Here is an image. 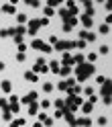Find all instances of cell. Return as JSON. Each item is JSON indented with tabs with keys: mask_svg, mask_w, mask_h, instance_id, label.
Returning a JSON list of instances; mask_svg holds the SVG:
<instances>
[{
	"mask_svg": "<svg viewBox=\"0 0 112 127\" xmlns=\"http://www.w3.org/2000/svg\"><path fill=\"white\" fill-rule=\"evenodd\" d=\"M25 60H27V55L22 53V51H19V53H17V62L20 64V62H25Z\"/></svg>",
	"mask_w": 112,
	"mask_h": 127,
	"instance_id": "cell-36",
	"label": "cell"
},
{
	"mask_svg": "<svg viewBox=\"0 0 112 127\" xmlns=\"http://www.w3.org/2000/svg\"><path fill=\"white\" fill-rule=\"evenodd\" d=\"M79 21H82V25H84L86 29H90V27L94 25V19H92V17H86V14H82V19H79Z\"/></svg>",
	"mask_w": 112,
	"mask_h": 127,
	"instance_id": "cell-14",
	"label": "cell"
},
{
	"mask_svg": "<svg viewBox=\"0 0 112 127\" xmlns=\"http://www.w3.org/2000/svg\"><path fill=\"white\" fill-rule=\"evenodd\" d=\"M47 70H49V68H47V62H45L43 58H39V60L35 62V66H33V72H35V74H39V72L45 74Z\"/></svg>",
	"mask_w": 112,
	"mask_h": 127,
	"instance_id": "cell-5",
	"label": "cell"
},
{
	"mask_svg": "<svg viewBox=\"0 0 112 127\" xmlns=\"http://www.w3.org/2000/svg\"><path fill=\"white\" fill-rule=\"evenodd\" d=\"M59 17H61L63 21H67V19L71 17V14H69V10H67V8H61V10H59Z\"/></svg>",
	"mask_w": 112,
	"mask_h": 127,
	"instance_id": "cell-29",
	"label": "cell"
},
{
	"mask_svg": "<svg viewBox=\"0 0 112 127\" xmlns=\"http://www.w3.org/2000/svg\"><path fill=\"white\" fill-rule=\"evenodd\" d=\"M65 8L69 10L71 17H75V14H77V4H75V0H65Z\"/></svg>",
	"mask_w": 112,
	"mask_h": 127,
	"instance_id": "cell-7",
	"label": "cell"
},
{
	"mask_svg": "<svg viewBox=\"0 0 112 127\" xmlns=\"http://www.w3.org/2000/svg\"><path fill=\"white\" fill-rule=\"evenodd\" d=\"M2 70H4V62H0V72H2Z\"/></svg>",
	"mask_w": 112,
	"mask_h": 127,
	"instance_id": "cell-54",
	"label": "cell"
},
{
	"mask_svg": "<svg viewBox=\"0 0 112 127\" xmlns=\"http://www.w3.org/2000/svg\"><path fill=\"white\" fill-rule=\"evenodd\" d=\"M2 119H4V121H10V119H12V113H10V109H8V107H4V109H2Z\"/></svg>",
	"mask_w": 112,
	"mask_h": 127,
	"instance_id": "cell-22",
	"label": "cell"
},
{
	"mask_svg": "<svg viewBox=\"0 0 112 127\" xmlns=\"http://www.w3.org/2000/svg\"><path fill=\"white\" fill-rule=\"evenodd\" d=\"M31 47H33V49H37V51H43V53H51V51H53V47L47 45L45 41H41V39H35V41L31 43Z\"/></svg>",
	"mask_w": 112,
	"mask_h": 127,
	"instance_id": "cell-3",
	"label": "cell"
},
{
	"mask_svg": "<svg viewBox=\"0 0 112 127\" xmlns=\"http://www.w3.org/2000/svg\"><path fill=\"white\" fill-rule=\"evenodd\" d=\"M25 49H27V45H25V43H19V51L25 53Z\"/></svg>",
	"mask_w": 112,
	"mask_h": 127,
	"instance_id": "cell-50",
	"label": "cell"
},
{
	"mask_svg": "<svg viewBox=\"0 0 112 127\" xmlns=\"http://www.w3.org/2000/svg\"><path fill=\"white\" fill-rule=\"evenodd\" d=\"M65 0H47V6H51V8H55V6H59V4H63Z\"/></svg>",
	"mask_w": 112,
	"mask_h": 127,
	"instance_id": "cell-24",
	"label": "cell"
},
{
	"mask_svg": "<svg viewBox=\"0 0 112 127\" xmlns=\"http://www.w3.org/2000/svg\"><path fill=\"white\" fill-rule=\"evenodd\" d=\"M0 10L6 12V14H14V12H17V8H14L12 4H4V6H0Z\"/></svg>",
	"mask_w": 112,
	"mask_h": 127,
	"instance_id": "cell-15",
	"label": "cell"
},
{
	"mask_svg": "<svg viewBox=\"0 0 112 127\" xmlns=\"http://www.w3.org/2000/svg\"><path fill=\"white\" fill-rule=\"evenodd\" d=\"M63 117H65V121L71 125V127H75V115L74 113H71V111H67L65 109V113H63Z\"/></svg>",
	"mask_w": 112,
	"mask_h": 127,
	"instance_id": "cell-10",
	"label": "cell"
},
{
	"mask_svg": "<svg viewBox=\"0 0 112 127\" xmlns=\"http://www.w3.org/2000/svg\"><path fill=\"white\" fill-rule=\"evenodd\" d=\"M59 74H61L63 78H67V76L71 74V66H61V68H59Z\"/></svg>",
	"mask_w": 112,
	"mask_h": 127,
	"instance_id": "cell-19",
	"label": "cell"
},
{
	"mask_svg": "<svg viewBox=\"0 0 112 127\" xmlns=\"http://www.w3.org/2000/svg\"><path fill=\"white\" fill-rule=\"evenodd\" d=\"M94 72H96L94 64H77V70H75V80L84 82L86 78H90Z\"/></svg>",
	"mask_w": 112,
	"mask_h": 127,
	"instance_id": "cell-1",
	"label": "cell"
},
{
	"mask_svg": "<svg viewBox=\"0 0 112 127\" xmlns=\"http://www.w3.org/2000/svg\"><path fill=\"white\" fill-rule=\"evenodd\" d=\"M8 100H10V102H19V96H14V94H10V96H8Z\"/></svg>",
	"mask_w": 112,
	"mask_h": 127,
	"instance_id": "cell-49",
	"label": "cell"
},
{
	"mask_svg": "<svg viewBox=\"0 0 112 127\" xmlns=\"http://www.w3.org/2000/svg\"><path fill=\"white\" fill-rule=\"evenodd\" d=\"M100 33H102V35H108V33H110V25H108V23L100 25Z\"/></svg>",
	"mask_w": 112,
	"mask_h": 127,
	"instance_id": "cell-27",
	"label": "cell"
},
{
	"mask_svg": "<svg viewBox=\"0 0 112 127\" xmlns=\"http://www.w3.org/2000/svg\"><path fill=\"white\" fill-rule=\"evenodd\" d=\"M67 82V88H71V86H75V78H69V80H65Z\"/></svg>",
	"mask_w": 112,
	"mask_h": 127,
	"instance_id": "cell-44",
	"label": "cell"
},
{
	"mask_svg": "<svg viewBox=\"0 0 112 127\" xmlns=\"http://www.w3.org/2000/svg\"><path fill=\"white\" fill-rule=\"evenodd\" d=\"M0 107H2V109L8 107V100H6V98H0Z\"/></svg>",
	"mask_w": 112,
	"mask_h": 127,
	"instance_id": "cell-47",
	"label": "cell"
},
{
	"mask_svg": "<svg viewBox=\"0 0 112 127\" xmlns=\"http://www.w3.org/2000/svg\"><path fill=\"white\" fill-rule=\"evenodd\" d=\"M88 102H92V105H94V102H98V96H94V94H90V100H88Z\"/></svg>",
	"mask_w": 112,
	"mask_h": 127,
	"instance_id": "cell-48",
	"label": "cell"
},
{
	"mask_svg": "<svg viewBox=\"0 0 112 127\" xmlns=\"http://www.w3.org/2000/svg\"><path fill=\"white\" fill-rule=\"evenodd\" d=\"M55 45H57L55 49H59V51H67V49H71V47H74V41H57Z\"/></svg>",
	"mask_w": 112,
	"mask_h": 127,
	"instance_id": "cell-8",
	"label": "cell"
},
{
	"mask_svg": "<svg viewBox=\"0 0 112 127\" xmlns=\"http://www.w3.org/2000/svg\"><path fill=\"white\" fill-rule=\"evenodd\" d=\"M41 27V23H39V19H31L27 21V33L29 35H37V29Z\"/></svg>",
	"mask_w": 112,
	"mask_h": 127,
	"instance_id": "cell-4",
	"label": "cell"
},
{
	"mask_svg": "<svg viewBox=\"0 0 112 127\" xmlns=\"http://www.w3.org/2000/svg\"><path fill=\"white\" fill-rule=\"evenodd\" d=\"M65 109L67 111H71V113H74V111L82 105V96H79V94H71V96H67V100H65Z\"/></svg>",
	"mask_w": 112,
	"mask_h": 127,
	"instance_id": "cell-2",
	"label": "cell"
},
{
	"mask_svg": "<svg viewBox=\"0 0 112 127\" xmlns=\"http://www.w3.org/2000/svg\"><path fill=\"white\" fill-rule=\"evenodd\" d=\"M106 123H108V119H106V117H98V125H100V127H102V125H106Z\"/></svg>",
	"mask_w": 112,
	"mask_h": 127,
	"instance_id": "cell-41",
	"label": "cell"
},
{
	"mask_svg": "<svg viewBox=\"0 0 112 127\" xmlns=\"http://www.w3.org/2000/svg\"><path fill=\"white\" fill-rule=\"evenodd\" d=\"M37 96H39L37 92H29V94H27V96L22 98L20 102H25V105H31V102H35V100H37Z\"/></svg>",
	"mask_w": 112,
	"mask_h": 127,
	"instance_id": "cell-12",
	"label": "cell"
},
{
	"mask_svg": "<svg viewBox=\"0 0 112 127\" xmlns=\"http://www.w3.org/2000/svg\"><path fill=\"white\" fill-rule=\"evenodd\" d=\"M10 113H19V111H20V105H19V102H10Z\"/></svg>",
	"mask_w": 112,
	"mask_h": 127,
	"instance_id": "cell-31",
	"label": "cell"
},
{
	"mask_svg": "<svg viewBox=\"0 0 112 127\" xmlns=\"http://www.w3.org/2000/svg\"><path fill=\"white\" fill-rule=\"evenodd\" d=\"M84 94H88V96L94 94V88H92V86H86V88H84Z\"/></svg>",
	"mask_w": 112,
	"mask_h": 127,
	"instance_id": "cell-40",
	"label": "cell"
},
{
	"mask_svg": "<svg viewBox=\"0 0 112 127\" xmlns=\"http://www.w3.org/2000/svg\"><path fill=\"white\" fill-rule=\"evenodd\" d=\"M106 80H108L106 76H98V78H96V82H98V84H104V82H106Z\"/></svg>",
	"mask_w": 112,
	"mask_h": 127,
	"instance_id": "cell-42",
	"label": "cell"
},
{
	"mask_svg": "<svg viewBox=\"0 0 112 127\" xmlns=\"http://www.w3.org/2000/svg\"><path fill=\"white\" fill-rule=\"evenodd\" d=\"M75 127H92V119L90 117H82V119H75Z\"/></svg>",
	"mask_w": 112,
	"mask_h": 127,
	"instance_id": "cell-9",
	"label": "cell"
},
{
	"mask_svg": "<svg viewBox=\"0 0 112 127\" xmlns=\"http://www.w3.org/2000/svg\"><path fill=\"white\" fill-rule=\"evenodd\" d=\"M25 125V119L19 117V119H10V127H22Z\"/></svg>",
	"mask_w": 112,
	"mask_h": 127,
	"instance_id": "cell-18",
	"label": "cell"
},
{
	"mask_svg": "<svg viewBox=\"0 0 112 127\" xmlns=\"http://www.w3.org/2000/svg\"><path fill=\"white\" fill-rule=\"evenodd\" d=\"M43 90H45V92H53V84H51V82H45V84H43Z\"/></svg>",
	"mask_w": 112,
	"mask_h": 127,
	"instance_id": "cell-35",
	"label": "cell"
},
{
	"mask_svg": "<svg viewBox=\"0 0 112 127\" xmlns=\"http://www.w3.org/2000/svg\"><path fill=\"white\" fill-rule=\"evenodd\" d=\"M39 109H41V107L37 105V100H35V102H31V105H29V115H37V113H39Z\"/></svg>",
	"mask_w": 112,
	"mask_h": 127,
	"instance_id": "cell-17",
	"label": "cell"
},
{
	"mask_svg": "<svg viewBox=\"0 0 112 127\" xmlns=\"http://www.w3.org/2000/svg\"><path fill=\"white\" fill-rule=\"evenodd\" d=\"M96 60H98V55H96V53H88V62H96Z\"/></svg>",
	"mask_w": 112,
	"mask_h": 127,
	"instance_id": "cell-37",
	"label": "cell"
},
{
	"mask_svg": "<svg viewBox=\"0 0 112 127\" xmlns=\"http://www.w3.org/2000/svg\"><path fill=\"white\" fill-rule=\"evenodd\" d=\"M17 21H19V25H27V21H29V19H27V14H22V12H20V14H17Z\"/></svg>",
	"mask_w": 112,
	"mask_h": 127,
	"instance_id": "cell-25",
	"label": "cell"
},
{
	"mask_svg": "<svg viewBox=\"0 0 112 127\" xmlns=\"http://www.w3.org/2000/svg\"><path fill=\"white\" fill-rule=\"evenodd\" d=\"M74 47H77V49H84V47H86V41H84V39H79V41H74Z\"/></svg>",
	"mask_w": 112,
	"mask_h": 127,
	"instance_id": "cell-33",
	"label": "cell"
},
{
	"mask_svg": "<svg viewBox=\"0 0 112 127\" xmlns=\"http://www.w3.org/2000/svg\"><path fill=\"white\" fill-rule=\"evenodd\" d=\"M57 88H59V90H67V82H65V80H61Z\"/></svg>",
	"mask_w": 112,
	"mask_h": 127,
	"instance_id": "cell-39",
	"label": "cell"
},
{
	"mask_svg": "<svg viewBox=\"0 0 112 127\" xmlns=\"http://www.w3.org/2000/svg\"><path fill=\"white\" fill-rule=\"evenodd\" d=\"M100 53H108V45H102L100 47Z\"/></svg>",
	"mask_w": 112,
	"mask_h": 127,
	"instance_id": "cell-51",
	"label": "cell"
},
{
	"mask_svg": "<svg viewBox=\"0 0 112 127\" xmlns=\"http://www.w3.org/2000/svg\"><path fill=\"white\" fill-rule=\"evenodd\" d=\"M25 80H27V82H37L39 76H37L35 72H25Z\"/></svg>",
	"mask_w": 112,
	"mask_h": 127,
	"instance_id": "cell-16",
	"label": "cell"
},
{
	"mask_svg": "<svg viewBox=\"0 0 112 127\" xmlns=\"http://www.w3.org/2000/svg\"><path fill=\"white\" fill-rule=\"evenodd\" d=\"M63 105H65V102H63L61 98H57V100H55V109H63Z\"/></svg>",
	"mask_w": 112,
	"mask_h": 127,
	"instance_id": "cell-38",
	"label": "cell"
},
{
	"mask_svg": "<svg viewBox=\"0 0 112 127\" xmlns=\"http://www.w3.org/2000/svg\"><path fill=\"white\" fill-rule=\"evenodd\" d=\"M79 2H84V0H79Z\"/></svg>",
	"mask_w": 112,
	"mask_h": 127,
	"instance_id": "cell-55",
	"label": "cell"
},
{
	"mask_svg": "<svg viewBox=\"0 0 112 127\" xmlns=\"http://www.w3.org/2000/svg\"><path fill=\"white\" fill-rule=\"evenodd\" d=\"M79 107H82V113L88 115V113H92V107H94V105H92V102H82Z\"/></svg>",
	"mask_w": 112,
	"mask_h": 127,
	"instance_id": "cell-20",
	"label": "cell"
},
{
	"mask_svg": "<svg viewBox=\"0 0 112 127\" xmlns=\"http://www.w3.org/2000/svg\"><path fill=\"white\" fill-rule=\"evenodd\" d=\"M0 12H2V10H0Z\"/></svg>",
	"mask_w": 112,
	"mask_h": 127,
	"instance_id": "cell-56",
	"label": "cell"
},
{
	"mask_svg": "<svg viewBox=\"0 0 112 127\" xmlns=\"http://www.w3.org/2000/svg\"><path fill=\"white\" fill-rule=\"evenodd\" d=\"M29 6H33V8H39V4H41V0H25Z\"/></svg>",
	"mask_w": 112,
	"mask_h": 127,
	"instance_id": "cell-32",
	"label": "cell"
},
{
	"mask_svg": "<svg viewBox=\"0 0 112 127\" xmlns=\"http://www.w3.org/2000/svg\"><path fill=\"white\" fill-rule=\"evenodd\" d=\"M100 86H102V98H104V102L110 105V80H106V82L100 84Z\"/></svg>",
	"mask_w": 112,
	"mask_h": 127,
	"instance_id": "cell-6",
	"label": "cell"
},
{
	"mask_svg": "<svg viewBox=\"0 0 112 127\" xmlns=\"http://www.w3.org/2000/svg\"><path fill=\"white\" fill-rule=\"evenodd\" d=\"M0 86H2L4 92H10V90H12V84H10L8 80H2V84H0Z\"/></svg>",
	"mask_w": 112,
	"mask_h": 127,
	"instance_id": "cell-23",
	"label": "cell"
},
{
	"mask_svg": "<svg viewBox=\"0 0 112 127\" xmlns=\"http://www.w3.org/2000/svg\"><path fill=\"white\" fill-rule=\"evenodd\" d=\"M61 64H63V66H74V58H71V55H69V51H63Z\"/></svg>",
	"mask_w": 112,
	"mask_h": 127,
	"instance_id": "cell-11",
	"label": "cell"
},
{
	"mask_svg": "<svg viewBox=\"0 0 112 127\" xmlns=\"http://www.w3.org/2000/svg\"><path fill=\"white\" fill-rule=\"evenodd\" d=\"M43 14H45L47 19H49V17H53V14H55V10L51 8V6H45V10H43Z\"/></svg>",
	"mask_w": 112,
	"mask_h": 127,
	"instance_id": "cell-30",
	"label": "cell"
},
{
	"mask_svg": "<svg viewBox=\"0 0 112 127\" xmlns=\"http://www.w3.org/2000/svg\"><path fill=\"white\" fill-rule=\"evenodd\" d=\"M71 58H74V64H84V62H86V58H84L82 53H77V55H71Z\"/></svg>",
	"mask_w": 112,
	"mask_h": 127,
	"instance_id": "cell-28",
	"label": "cell"
},
{
	"mask_svg": "<svg viewBox=\"0 0 112 127\" xmlns=\"http://www.w3.org/2000/svg\"><path fill=\"white\" fill-rule=\"evenodd\" d=\"M79 37H82L84 41H94V39H96V35L90 33V31H79Z\"/></svg>",
	"mask_w": 112,
	"mask_h": 127,
	"instance_id": "cell-13",
	"label": "cell"
},
{
	"mask_svg": "<svg viewBox=\"0 0 112 127\" xmlns=\"http://www.w3.org/2000/svg\"><path fill=\"white\" fill-rule=\"evenodd\" d=\"M39 107H41V109H49V107H51V100H47V98H45V100L39 102Z\"/></svg>",
	"mask_w": 112,
	"mask_h": 127,
	"instance_id": "cell-34",
	"label": "cell"
},
{
	"mask_svg": "<svg viewBox=\"0 0 112 127\" xmlns=\"http://www.w3.org/2000/svg\"><path fill=\"white\" fill-rule=\"evenodd\" d=\"M10 4H12V6H17V4H19V0H10Z\"/></svg>",
	"mask_w": 112,
	"mask_h": 127,
	"instance_id": "cell-53",
	"label": "cell"
},
{
	"mask_svg": "<svg viewBox=\"0 0 112 127\" xmlns=\"http://www.w3.org/2000/svg\"><path fill=\"white\" fill-rule=\"evenodd\" d=\"M43 125H45V127H51V125H53V119H49V117H47L45 121H43Z\"/></svg>",
	"mask_w": 112,
	"mask_h": 127,
	"instance_id": "cell-45",
	"label": "cell"
},
{
	"mask_svg": "<svg viewBox=\"0 0 112 127\" xmlns=\"http://www.w3.org/2000/svg\"><path fill=\"white\" fill-rule=\"evenodd\" d=\"M37 117H39V121H41V123H43V121H45V119H47V113H37Z\"/></svg>",
	"mask_w": 112,
	"mask_h": 127,
	"instance_id": "cell-46",
	"label": "cell"
},
{
	"mask_svg": "<svg viewBox=\"0 0 112 127\" xmlns=\"http://www.w3.org/2000/svg\"><path fill=\"white\" fill-rule=\"evenodd\" d=\"M47 68H49L53 74H59V68H61V66H59V62H55V60H53V62H51V66H47Z\"/></svg>",
	"mask_w": 112,
	"mask_h": 127,
	"instance_id": "cell-21",
	"label": "cell"
},
{
	"mask_svg": "<svg viewBox=\"0 0 112 127\" xmlns=\"http://www.w3.org/2000/svg\"><path fill=\"white\" fill-rule=\"evenodd\" d=\"M39 23H41V27H45V25H49V19L43 17V19H39Z\"/></svg>",
	"mask_w": 112,
	"mask_h": 127,
	"instance_id": "cell-43",
	"label": "cell"
},
{
	"mask_svg": "<svg viewBox=\"0 0 112 127\" xmlns=\"http://www.w3.org/2000/svg\"><path fill=\"white\" fill-rule=\"evenodd\" d=\"M33 127H43V123H41V121H35V123H33Z\"/></svg>",
	"mask_w": 112,
	"mask_h": 127,
	"instance_id": "cell-52",
	"label": "cell"
},
{
	"mask_svg": "<svg viewBox=\"0 0 112 127\" xmlns=\"http://www.w3.org/2000/svg\"><path fill=\"white\" fill-rule=\"evenodd\" d=\"M0 37H12V29H0Z\"/></svg>",
	"mask_w": 112,
	"mask_h": 127,
	"instance_id": "cell-26",
	"label": "cell"
}]
</instances>
